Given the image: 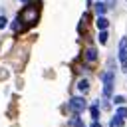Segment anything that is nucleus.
Wrapping results in <instances>:
<instances>
[{"instance_id": "ddd939ff", "label": "nucleus", "mask_w": 127, "mask_h": 127, "mask_svg": "<svg viewBox=\"0 0 127 127\" xmlns=\"http://www.w3.org/2000/svg\"><path fill=\"white\" fill-rule=\"evenodd\" d=\"M99 42H101V44H105V42H107V32H105V30H103V32H99Z\"/></svg>"}, {"instance_id": "423d86ee", "label": "nucleus", "mask_w": 127, "mask_h": 127, "mask_svg": "<svg viewBox=\"0 0 127 127\" xmlns=\"http://www.w3.org/2000/svg\"><path fill=\"white\" fill-rule=\"evenodd\" d=\"M77 89L85 93V91L89 89V81H87V79H79V81H77Z\"/></svg>"}, {"instance_id": "f8f14e48", "label": "nucleus", "mask_w": 127, "mask_h": 127, "mask_svg": "<svg viewBox=\"0 0 127 127\" xmlns=\"http://www.w3.org/2000/svg\"><path fill=\"white\" fill-rule=\"evenodd\" d=\"M109 125H111V127H123V119H119V117H113Z\"/></svg>"}, {"instance_id": "a211bd4d", "label": "nucleus", "mask_w": 127, "mask_h": 127, "mask_svg": "<svg viewBox=\"0 0 127 127\" xmlns=\"http://www.w3.org/2000/svg\"><path fill=\"white\" fill-rule=\"evenodd\" d=\"M22 2H28V0H22Z\"/></svg>"}, {"instance_id": "7ed1b4c3", "label": "nucleus", "mask_w": 127, "mask_h": 127, "mask_svg": "<svg viewBox=\"0 0 127 127\" xmlns=\"http://www.w3.org/2000/svg\"><path fill=\"white\" fill-rule=\"evenodd\" d=\"M69 109H71L75 115H79V113L85 109V99H83V97H71V99H69Z\"/></svg>"}, {"instance_id": "2eb2a0df", "label": "nucleus", "mask_w": 127, "mask_h": 127, "mask_svg": "<svg viewBox=\"0 0 127 127\" xmlns=\"http://www.w3.org/2000/svg\"><path fill=\"white\" fill-rule=\"evenodd\" d=\"M119 48H121V50H127V38H123V40L119 42Z\"/></svg>"}, {"instance_id": "dca6fc26", "label": "nucleus", "mask_w": 127, "mask_h": 127, "mask_svg": "<svg viewBox=\"0 0 127 127\" xmlns=\"http://www.w3.org/2000/svg\"><path fill=\"white\" fill-rule=\"evenodd\" d=\"M6 24H8V20H6L4 16H0V30H2V28H6Z\"/></svg>"}, {"instance_id": "39448f33", "label": "nucleus", "mask_w": 127, "mask_h": 127, "mask_svg": "<svg viewBox=\"0 0 127 127\" xmlns=\"http://www.w3.org/2000/svg\"><path fill=\"white\" fill-rule=\"evenodd\" d=\"M119 62H121L123 71H127V50H121L119 52Z\"/></svg>"}, {"instance_id": "9d476101", "label": "nucleus", "mask_w": 127, "mask_h": 127, "mask_svg": "<svg viewBox=\"0 0 127 127\" xmlns=\"http://www.w3.org/2000/svg\"><path fill=\"white\" fill-rule=\"evenodd\" d=\"M95 10H97L99 16H103V14H105V4H103V2H97V4H95Z\"/></svg>"}, {"instance_id": "f257e3e1", "label": "nucleus", "mask_w": 127, "mask_h": 127, "mask_svg": "<svg viewBox=\"0 0 127 127\" xmlns=\"http://www.w3.org/2000/svg\"><path fill=\"white\" fill-rule=\"evenodd\" d=\"M40 10H42V4H40V2L26 4V6H24V10L16 16V20L22 24V28H24V30H26V28H32V26H36V24H38V20H40Z\"/></svg>"}, {"instance_id": "1a4fd4ad", "label": "nucleus", "mask_w": 127, "mask_h": 127, "mask_svg": "<svg viewBox=\"0 0 127 127\" xmlns=\"http://www.w3.org/2000/svg\"><path fill=\"white\" fill-rule=\"evenodd\" d=\"M115 117H119V119H127V107H119L117 109V113H115Z\"/></svg>"}, {"instance_id": "20e7f679", "label": "nucleus", "mask_w": 127, "mask_h": 127, "mask_svg": "<svg viewBox=\"0 0 127 127\" xmlns=\"http://www.w3.org/2000/svg\"><path fill=\"white\" fill-rule=\"evenodd\" d=\"M85 60L87 62H95L97 60V50L95 48H87L85 50Z\"/></svg>"}, {"instance_id": "6e6552de", "label": "nucleus", "mask_w": 127, "mask_h": 127, "mask_svg": "<svg viewBox=\"0 0 127 127\" xmlns=\"http://www.w3.org/2000/svg\"><path fill=\"white\" fill-rule=\"evenodd\" d=\"M97 28H99L101 32L107 28V18H105V16H99V18H97Z\"/></svg>"}, {"instance_id": "f3484780", "label": "nucleus", "mask_w": 127, "mask_h": 127, "mask_svg": "<svg viewBox=\"0 0 127 127\" xmlns=\"http://www.w3.org/2000/svg\"><path fill=\"white\" fill-rule=\"evenodd\" d=\"M91 127H101V125H99L97 121H93V125H91Z\"/></svg>"}, {"instance_id": "f03ea898", "label": "nucleus", "mask_w": 127, "mask_h": 127, "mask_svg": "<svg viewBox=\"0 0 127 127\" xmlns=\"http://www.w3.org/2000/svg\"><path fill=\"white\" fill-rule=\"evenodd\" d=\"M111 93H113V71L109 69L103 75V95L105 97H111Z\"/></svg>"}, {"instance_id": "9b49d317", "label": "nucleus", "mask_w": 127, "mask_h": 127, "mask_svg": "<svg viewBox=\"0 0 127 127\" xmlns=\"http://www.w3.org/2000/svg\"><path fill=\"white\" fill-rule=\"evenodd\" d=\"M89 113H91V117H93V121H97V117H99V109H97V105H91V109H89Z\"/></svg>"}, {"instance_id": "4468645a", "label": "nucleus", "mask_w": 127, "mask_h": 127, "mask_svg": "<svg viewBox=\"0 0 127 127\" xmlns=\"http://www.w3.org/2000/svg\"><path fill=\"white\" fill-rule=\"evenodd\" d=\"M113 101H115L117 105H121V103H125V97H123V95H115V99H113Z\"/></svg>"}, {"instance_id": "0eeeda50", "label": "nucleus", "mask_w": 127, "mask_h": 127, "mask_svg": "<svg viewBox=\"0 0 127 127\" xmlns=\"http://www.w3.org/2000/svg\"><path fill=\"white\" fill-rule=\"evenodd\" d=\"M69 125H71V127H85V123H83V121L79 119V115H73V117H71V123H69Z\"/></svg>"}]
</instances>
